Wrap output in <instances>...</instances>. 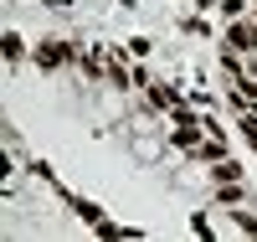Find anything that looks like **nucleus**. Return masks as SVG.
<instances>
[{
    "instance_id": "obj_3",
    "label": "nucleus",
    "mask_w": 257,
    "mask_h": 242,
    "mask_svg": "<svg viewBox=\"0 0 257 242\" xmlns=\"http://www.w3.org/2000/svg\"><path fill=\"white\" fill-rule=\"evenodd\" d=\"M175 144H180V149H196V144H201V129H196V124H180V129H175Z\"/></svg>"
},
{
    "instance_id": "obj_4",
    "label": "nucleus",
    "mask_w": 257,
    "mask_h": 242,
    "mask_svg": "<svg viewBox=\"0 0 257 242\" xmlns=\"http://www.w3.org/2000/svg\"><path fill=\"white\" fill-rule=\"evenodd\" d=\"M211 175H216V181H237V175H242V165H231V160H216V170H211Z\"/></svg>"
},
{
    "instance_id": "obj_5",
    "label": "nucleus",
    "mask_w": 257,
    "mask_h": 242,
    "mask_svg": "<svg viewBox=\"0 0 257 242\" xmlns=\"http://www.w3.org/2000/svg\"><path fill=\"white\" fill-rule=\"evenodd\" d=\"M0 47H6V57H11V62H16V57H21V52H26V47H21V36H16V31H11V36H6V41H0Z\"/></svg>"
},
{
    "instance_id": "obj_6",
    "label": "nucleus",
    "mask_w": 257,
    "mask_h": 242,
    "mask_svg": "<svg viewBox=\"0 0 257 242\" xmlns=\"http://www.w3.org/2000/svg\"><path fill=\"white\" fill-rule=\"evenodd\" d=\"M242 134L257 144V114H247V108H242Z\"/></svg>"
},
{
    "instance_id": "obj_1",
    "label": "nucleus",
    "mask_w": 257,
    "mask_h": 242,
    "mask_svg": "<svg viewBox=\"0 0 257 242\" xmlns=\"http://www.w3.org/2000/svg\"><path fill=\"white\" fill-rule=\"evenodd\" d=\"M72 52L67 47H62V41H41V47H36V62H41V67H57V62H67Z\"/></svg>"
},
{
    "instance_id": "obj_2",
    "label": "nucleus",
    "mask_w": 257,
    "mask_h": 242,
    "mask_svg": "<svg viewBox=\"0 0 257 242\" xmlns=\"http://www.w3.org/2000/svg\"><path fill=\"white\" fill-rule=\"evenodd\" d=\"M226 41H231L237 52H252V47H257V26H231V36H226Z\"/></svg>"
}]
</instances>
